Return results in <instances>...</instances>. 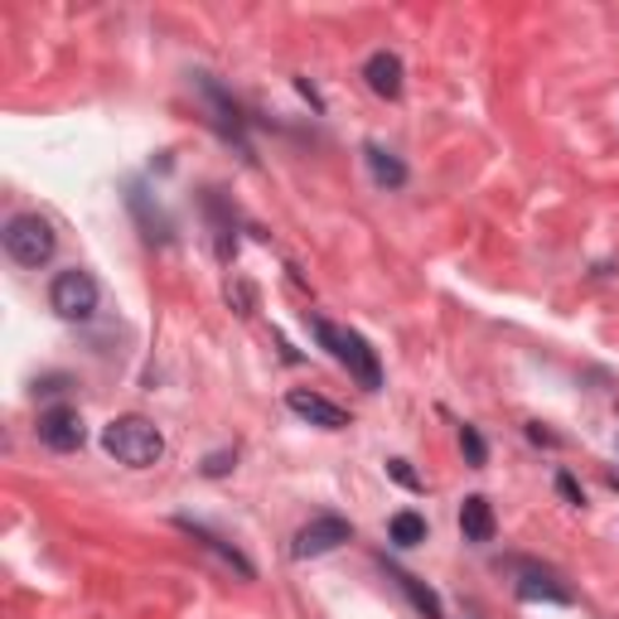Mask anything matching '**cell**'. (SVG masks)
<instances>
[{
	"label": "cell",
	"instance_id": "obj_15",
	"mask_svg": "<svg viewBox=\"0 0 619 619\" xmlns=\"http://www.w3.org/2000/svg\"><path fill=\"white\" fill-rule=\"evenodd\" d=\"M460 445H465L469 465H484V460H489V445H484V435L475 427H460Z\"/></svg>",
	"mask_w": 619,
	"mask_h": 619
},
{
	"label": "cell",
	"instance_id": "obj_6",
	"mask_svg": "<svg viewBox=\"0 0 619 619\" xmlns=\"http://www.w3.org/2000/svg\"><path fill=\"white\" fill-rule=\"evenodd\" d=\"M40 441L48 451L68 455V451H82L88 431H82V417L73 407H48V411H40Z\"/></svg>",
	"mask_w": 619,
	"mask_h": 619
},
{
	"label": "cell",
	"instance_id": "obj_14",
	"mask_svg": "<svg viewBox=\"0 0 619 619\" xmlns=\"http://www.w3.org/2000/svg\"><path fill=\"white\" fill-rule=\"evenodd\" d=\"M387 532H393L397 548H417V542H427V518L421 513H397L393 523H387Z\"/></svg>",
	"mask_w": 619,
	"mask_h": 619
},
{
	"label": "cell",
	"instance_id": "obj_16",
	"mask_svg": "<svg viewBox=\"0 0 619 619\" xmlns=\"http://www.w3.org/2000/svg\"><path fill=\"white\" fill-rule=\"evenodd\" d=\"M233 465H237V460H233V451H213L209 460H203V475H209V479H223Z\"/></svg>",
	"mask_w": 619,
	"mask_h": 619
},
{
	"label": "cell",
	"instance_id": "obj_9",
	"mask_svg": "<svg viewBox=\"0 0 619 619\" xmlns=\"http://www.w3.org/2000/svg\"><path fill=\"white\" fill-rule=\"evenodd\" d=\"M179 528H185L194 542H203V548H209V552L218 556V562H228V566H233V572H237L242 581H252V576H257V572H252V562H247V556H242V552L233 548V542H223V538H218V532H209L203 523H189V518H179Z\"/></svg>",
	"mask_w": 619,
	"mask_h": 619
},
{
	"label": "cell",
	"instance_id": "obj_1",
	"mask_svg": "<svg viewBox=\"0 0 619 619\" xmlns=\"http://www.w3.org/2000/svg\"><path fill=\"white\" fill-rule=\"evenodd\" d=\"M310 330H314V339H320L324 354H330L339 368H349V378H354L363 393H378V387H383V363L368 349V339H363L358 330H344V324L324 320V314H314Z\"/></svg>",
	"mask_w": 619,
	"mask_h": 619
},
{
	"label": "cell",
	"instance_id": "obj_13",
	"mask_svg": "<svg viewBox=\"0 0 619 619\" xmlns=\"http://www.w3.org/2000/svg\"><path fill=\"white\" fill-rule=\"evenodd\" d=\"M363 161H368L373 179H378L383 189H402L407 185V165L397 161L393 151H383V145H363Z\"/></svg>",
	"mask_w": 619,
	"mask_h": 619
},
{
	"label": "cell",
	"instance_id": "obj_7",
	"mask_svg": "<svg viewBox=\"0 0 619 619\" xmlns=\"http://www.w3.org/2000/svg\"><path fill=\"white\" fill-rule=\"evenodd\" d=\"M286 407L296 411L300 421L320 427V431H344V427H349V411H344V407H334L330 397H320V393H306V387H290V393H286Z\"/></svg>",
	"mask_w": 619,
	"mask_h": 619
},
{
	"label": "cell",
	"instance_id": "obj_5",
	"mask_svg": "<svg viewBox=\"0 0 619 619\" xmlns=\"http://www.w3.org/2000/svg\"><path fill=\"white\" fill-rule=\"evenodd\" d=\"M349 538H354V523H349V518L320 513V518H310V523L296 532V542H290V556H300V562H310V556H330V552L344 548Z\"/></svg>",
	"mask_w": 619,
	"mask_h": 619
},
{
	"label": "cell",
	"instance_id": "obj_17",
	"mask_svg": "<svg viewBox=\"0 0 619 619\" xmlns=\"http://www.w3.org/2000/svg\"><path fill=\"white\" fill-rule=\"evenodd\" d=\"M556 494H562V499L572 504V508H581V504H586V494H581V484H576L572 475H556Z\"/></svg>",
	"mask_w": 619,
	"mask_h": 619
},
{
	"label": "cell",
	"instance_id": "obj_18",
	"mask_svg": "<svg viewBox=\"0 0 619 619\" xmlns=\"http://www.w3.org/2000/svg\"><path fill=\"white\" fill-rule=\"evenodd\" d=\"M387 475H393L397 484H407V489H421V479L411 475V465H407V460H387Z\"/></svg>",
	"mask_w": 619,
	"mask_h": 619
},
{
	"label": "cell",
	"instance_id": "obj_12",
	"mask_svg": "<svg viewBox=\"0 0 619 619\" xmlns=\"http://www.w3.org/2000/svg\"><path fill=\"white\" fill-rule=\"evenodd\" d=\"M387 576H393L397 586L407 590V600L417 605V610L427 615V619H445V605H441V596H435V590L427 586V581H417V576H411V572H397V566H387Z\"/></svg>",
	"mask_w": 619,
	"mask_h": 619
},
{
	"label": "cell",
	"instance_id": "obj_10",
	"mask_svg": "<svg viewBox=\"0 0 619 619\" xmlns=\"http://www.w3.org/2000/svg\"><path fill=\"white\" fill-rule=\"evenodd\" d=\"M460 532H465V542H489L494 538V508L484 494H469V499L460 504Z\"/></svg>",
	"mask_w": 619,
	"mask_h": 619
},
{
	"label": "cell",
	"instance_id": "obj_3",
	"mask_svg": "<svg viewBox=\"0 0 619 619\" xmlns=\"http://www.w3.org/2000/svg\"><path fill=\"white\" fill-rule=\"evenodd\" d=\"M0 242H5L10 262H20V266H44L58 247L54 228H48V218H40V213H15L5 223V233H0Z\"/></svg>",
	"mask_w": 619,
	"mask_h": 619
},
{
	"label": "cell",
	"instance_id": "obj_19",
	"mask_svg": "<svg viewBox=\"0 0 619 619\" xmlns=\"http://www.w3.org/2000/svg\"><path fill=\"white\" fill-rule=\"evenodd\" d=\"M528 435H532L538 445H556V435H552V431H542V427H528Z\"/></svg>",
	"mask_w": 619,
	"mask_h": 619
},
{
	"label": "cell",
	"instance_id": "obj_11",
	"mask_svg": "<svg viewBox=\"0 0 619 619\" xmlns=\"http://www.w3.org/2000/svg\"><path fill=\"white\" fill-rule=\"evenodd\" d=\"M518 596H523V600H552V605H566V600H572V590L556 586V576H552V572L523 566V576H518Z\"/></svg>",
	"mask_w": 619,
	"mask_h": 619
},
{
	"label": "cell",
	"instance_id": "obj_4",
	"mask_svg": "<svg viewBox=\"0 0 619 619\" xmlns=\"http://www.w3.org/2000/svg\"><path fill=\"white\" fill-rule=\"evenodd\" d=\"M97 281L92 272H78V266H68V272H58L54 281H48V306H54L58 320H92L97 314Z\"/></svg>",
	"mask_w": 619,
	"mask_h": 619
},
{
	"label": "cell",
	"instance_id": "obj_8",
	"mask_svg": "<svg viewBox=\"0 0 619 619\" xmlns=\"http://www.w3.org/2000/svg\"><path fill=\"white\" fill-rule=\"evenodd\" d=\"M363 78H368V88L378 92V97H402V78H407V68H402V58L397 54H387V48H378V54L363 64Z\"/></svg>",
	"mask_w": 619,
	"mask_h": 619
},
{
	"label": "cell",
	"instance_id": "obj_2",
	"mask_svg": "<svg viewBox=\"0 0 619 619\" xmlns=\"http://www.w3.org/2000/svg\"><path fill=\"white\" fill-rule=\"evenodd\" d=\"M102 451L117 460V465H131V469H151L155 460L165 455V435L155 421L145 417H117L102 427Z\"/></svg>",
	"mask_w": 619,
	"mask_h": 619
}]
</instances>
